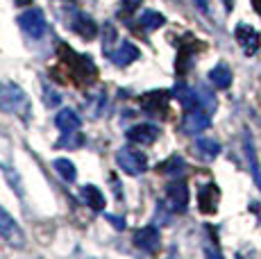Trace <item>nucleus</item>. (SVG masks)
Segmentation results:
<instances>
[{"mask_svg": "<svg viewBox=\"0 0 261 259\" xmlns=\"http://www.w3.org/2000/svg\"><path fill=\"white\" fill-rule=\"evenodd\" d=\"M59 59H62V64L68 68V75L80 84L93 82V77L98 75V68H95L93 59L89 57V55H77L71 46H66V43L59 46Z\"/></svg>", "mask_w": 261, "mask_h": 259, "instance_id": "1", "label": "nucleus"}, {"mask_svg": "<svg viewBox=\"0 0 261 259\" xmlns=\"http://www.w3.org/2000/svg\"><path fill=\"white\" fill-rule=\"evenodd\" d=\"M0 109L7 114H16L23 121L30 116V100L18 84L0 82Z\"/></svg>", "mask_w": 261, "mask_h": 259, "instance_id": "2", "label": "nucleus"}, {"mask_svg": "<svg viewBox=\"0 0 261 259\" xmlns=\"http://www.w3.org/2000/svg\"><path fill=\"white\" fill-rule=\"evenodd\" d=\"M116 164L120 166V171L127 175H141L148 168V159L141 150H132V148H120L116 152Z\"/></svg>", "mask_w": 261, "mask_h": 259, "instance_id": "3", "label": "nucleus"}, {"mask_svg": "<svg viewBox=\"0 0 261 259\" xmlns=\"http://www.w3.org/2000/svg\"><path fill=\"white\" fill-rule=\"evenodd\" d=\"M18 25L32 39H41L48 30L46 16H43V12L39 7H32V9H28V12H23L21 16H18Z\"/></svg>", "mask_w": 261, "mask_h": 259, "instance_id": "4", "label": "nucleus"}, {"mask_svg": "<svg viewBox=\"0 0 261 259\" xmlns=\"http://www.w3.org/2000/svg\"><path fill=\"white\" fill-rule=\"evenodd\" d=\"M0 237L14 248L25 246V232L21 230L16 218H14L9 212H5L3 207H0Z\"/></svg>", "mask_w": 261, "mask_h": 259, "instance_id": "5", "label": "nucleus"}, {"mask_svg": "<svg viewBox=\"0 0 261 259\" xmlns=\"http://www.w3.org/2000/svg\"><path fill=\"white\" fill-rule=\"evenodd\" d=\"M202 48V43L193 37H187L184 41H179V53H177V62H175V71L177 75H187L193 66V57L195 53Z\"/></svg>", "mask_w": 261, "mask_h": 259, "instance_id": "6", "label": "nucleus"}, {"mask_svg": "<svg viewBox=\"0 0 261 259\" xmlns=\"http://www.w3.org/2000/svg\"><path fill=\"white\" fill-rule=\"evenodd\" d=\"M168 91H150L139 98V105L150 114V116H166L168 112Z\"/></svg>", "mask_w": 261, "mask_h": 259, "instance_id": "7", "label": "nucleus"}, {"mask_svg": "<svg viewBox=\"0 0 261 259\" xmlns=\"http://www.w3.org/2000/svg\"><path fill=\"white\" fill-rule=\"evenodd\" d=\"M166 205L170 212L184 214L189 207V187L184 182H173L166 189Z\"/></svg>", "mask_w": 261, "mask_h": 259, "instance_id": "8", "label": "nucleus"}, {"mask_svg": "<svg viewBox=\"0 0 261 259\" xmlns=\"http://www.w3.org/2000/svg\"><path fill=\"white\" fill-rule=\"evenodd\" d=\"M212 125V116H209V109H189V114L184 116L182 130L187 134H200Z\"/></svg>", "mask_w": 261, "mask_h": 259, "instance_id": "9", "label": "nucleus"}, {"mask_svg": "<svg viewBox=\"0 0 261 259\" xmlns=\"http://www.w3.org/2000/svg\"><path fill=\"white\" fill-rule=\"evenodd\" d=\"M234 39L239 41V46L243 48L245 55H254L259 50V32L254 28L245 25V23L237 25V30H234Z\"/></svg>", "mask_w": 261, "mask_h": 259, "instance_id": "10", "label": "nucleus"}, {"mask_svg": "<svg viewBox=\"0 0 261 259\" xmlns=\"http://www.w3.org/2000/svg\"><path fill=\"white\" fill-rule=\"evenodd\" d=\"M159 137V127L152 125V123H139V125L127 130V139L132 143H139V146H150L154 143Z\"/></svg>", "mask_w": 261, "mask_h": 259, "instance_id": "11", "label": "nucleus"}, {"mask_svg": "<svg viewBox=\"0 0 261 259\" xmlns=\"http://www.w3.org/2000/svg\"><path fill=\"white\" fill-rule=\"evenodd\" d=\"M134 246L141 248L143 252H157L159 246H162L159 230L154 225H148V227H143V230H139L134 234Z\"/></svg>", "mask_w": 261, "mask_h": 259, "instance_id": "12", "label": "nucleus"}, {"mask_svg": "<svg viewBox=\"0 0 261 259\" xmlns=\"http://www.w3.org/2000/svg\"><path fill=\"white\" fill-rule=\"evenodd\" d=\"M218 198H220L218 187H216L214 182L204 184L198 191V209L202 214H216V209H218Z\"/></svg>", "mask_w": 261, "mask_h": 259, "instance_id": "13", "label": "nucleus"}, {"mask_svg": "<svg viewBox=\"0 0 261 259\" xmlns=\"http://www.w3.org/2000/svg\"><path fill=\"white\" fill-rule=\"evenodd\" d=\"M109 59H112L116 66H127V64H132L134 59H139V55H141V50H139L134 43H129V41H120L118 43V48L116 50H109Z\"/></svg>", "mask_w": 261, "mask_h": 259, "instance_id": "14", "label": "nucleus"}, {"mask_svg": "<svg viewBox=\"0 0 261 259\" xmlns=\"http://www.w3.org/2000/svg\"><path fill=\"white\" fill-rule=\"evenodd\" d=\"M173 98H177V102L182 105L184 109H195L200 105V98H198V91L195 89H191V87H187V84H175V89H173Z\"/></svg>", "mask_w": 261, "mask_h": 259, "instance_id": "15", "label": "nucleus"}, {"mask_svg": "<svg viewBox=\"0 0 261 259\" xmlns=\"http://www.w3.org/2000/svg\"><path fill=\"white\" fill-rule=\"evenodd\" d=\"M71 28L84 39H93L95 34H98V25H95L93 18L87 16V14H75V18L71 21Z\"/></svg>", "mask_w": 261, "mask_h": 259, "instance_id": "16", "label": "nucleus"}, {"mask_svg": "<svg viewBox=\"0 0 261 259\" xmlns=\"http://www.w3.org/2000/svg\"><path fill=\"white\" fill-rule=\"evenodd\" d=\"M243 143H245V157H248V166H250V173H252L254 182H257L259 191H261V168H259V159H257V152H254V143H252V137L245 132L243 137Z\"/></svg>", "mask_w": 261, "mask_h": 259, "instance_id": "17", "label": "nucleus"}, {"mask_svg": "<svg viewBox=\"0 0 261 259\" xmlns=\"http://www.w3.org/2000/svg\"><path fill=\"white\" fill-rule=\"evenodd\" d=\"M139 32H152V30H159L166 23V18H164V14L154 12V9H143L141 12V18H139Z\"/></svg>", "mask_w": 261, "mask_h": 259, "instance_id": "18", "label": "nucleus"}, {"mask_svg": "<svg viewBox=\"0 0 261 259\" xmlns=\"http://www.w3.org/2000/svg\"><path fill=\"white\" fill-rule=\"evenodd\" d=\"M55 125L62 130V132H71V130H80L82 118H80L73 109H62V112L55 116Z\"/></svg>", "mask_w": 261, "mask_h": 259, "instance_id": "19", "label": "nucleus"}, {"mask_svg": "<svg viewBox=\"0 0 261 259\" xmlns=\"http://www.w3.org/2000/svg\"><path fill=\"white\" fill-rule=\"evenodd\" d=\"M209 80H212L214 87L218 89H229L232 87V71H229L227 64H218L209 71Z\"/></svg>", "mask_w": 261, "mask_h": 259, "instance_id": "20", "label": "nucleus"}, {"mask_svg": "<svg viewBox=\"0 0 261 259\" xmlns=\"http://www.w3.org/2000/svg\"><path fill=\"white\" fill-rule=\"evenodd\" d=\"M82 200L87 202V205L91 207L93 212H102V209H105V196H102V191H100L98 187H93V184H87V187H82Z\"/></svg>", "mask_w": 261, "mask_h": 259, "instance_id": "21", "label": "nucleus"}, {"mask_svg": "<svg viewBox=\"0 0 261 259\" xmlns=\"http://www.w3.org/2000/svg\"><path fill=\"white\" fill-rule=\"evenodd\" d=\"M157 171H162L164 175L179 177V175H184V171H187V164H184V159L179 157V155H173V157H168L166 162L159 164Z\"/></svg>", "mask_w": 261, "mask_h": 259, "instance_id": "22", "label": "nucleus"}, {"mask_svg": "<svg viewBox=\"0 0 261 259\" xmlns=\"http://www.w3.org/2000/svg\"><path fill=\"white\" fill-rule=\"evenodd\" d=\"M195 152H198V157H202V159H207V162H212V159L218 157L220 143L214 141V139H198V141H195Z\"/></svg>", "mask_w": 261, "mask_h": 259, "instance_id": "23", "label": "nucleus"}, {"mask_svg": "<svg viewBox=\"0 0 261 259\" xmlns=\"http://www.w3.org/2000/svg\"><path fill=\"white\" fill-rule=\"evenodd\" d=\"M105 105H107V93H105V89H100L98 93L89 96V100H87V109H89V114H91L93 118H98L100 114H102Z\"/></svg>", "mask_w": 261, "mask_h": 259, "instance_id": "24", "label": "nucleus"}, {"mask_svg": "<svg viewBox=\"0 0 261 259\" xmlns=\"http://www.w3.org/2000/svg\"><path fill=\"white\" fill-rule=\"evenodd\" d=\"M53 166H55V171H57L66 182H73L75 177H77V171H75L73 162H68V159H55Z\"/></svg>", "mask_w": 261, "mask_h": 259, "instance_id": "25", "label": "nucleus"}, {"mask_svg": "<svg viewBox=\"0 0 261 259\" xmlns=\"http://www.w3.org/2000/svg\"><path fill=\"white\" fill-rule=\"evenodd\" d=\"M84 143V137L77 132V130H71V132H64V139H59L57 146H68V150H77L80 146Z\"/></svg>", "mask_w": 261, "mask_h": 259, "instance_id": "26", "label": "nucleus"}, {"mask_svg": "<svg viewBox=\"0 0 261 259\" xmlns=\"http://www.w3.org/2000/svg\"><path fill=\"white\" fill-rule=\"evenodd\" d=\"M195 91H198L200 105H207V109H209V112H212V109L216 107V100H214V96H212V93H209V91H207V89H204V87L195 89Z\"/></svg>", "mask_w": 261, "mask_h": 259, "instance_id": "27", "label": "nucleus"}, {"mask_svg": "<svg viewBox=\"0 0 261 259\" xmlns=\"http://www.w3.org/2000/svg\"><path fill=\"white\" fill-rule=\"evenodd\" d=\"M139 5H141V0H123V9H120V14H123V16H129Z\"/></svg>", "mask_w": 261, "mask_h": 259, "instance_id": "28", "label": "nucleus"}, {"mask_svg": "<svg viewBox=\"0 0 261 259\" xmlns=\"http://www.w3.org/2000/svg\"><path fill=\"white\" fill-rule=\"evenodd\" d=\"M57 102H59V96L55 91H48V87H46V105L48 107H55Z\"/></svg>", "mask_w": 261, "mask_h": 259, "instance_id": "29", "label": "nucleus"}, {"mask_svg": "<svg viewBox=\"0 0 261 259\" xmlns=\"http://www.w3.org/2000/svg\"><path fill=\"white\" fill-rule=\"evenodd\" d=\"M107 218H109V221L114 223V227H116V230H123V227H125V221H123V218H118V216H112V214H107Z\"/></svg>", "mask_w": 261, "mask_h": 259, "instance_id": "30", "label": "nucleus"}, {"mask_svg": "<svg viewBox=\"0 0 261 259\" xmlns=\"http://www.w3.org/2000/svg\"><path fill=\"white\" fill-rule=\"evenodd\" d=\"M252 7H254V9H257V14H259V16H261V0H252Z\"/></svg>", "mask_w": 261, "mask_h": 259, "instance_id": "31", "label": "nucleus"}, {"mask_svg": "<svg viewBox=\"0 0 261 259\" xmlns=\"http://www.w3.org/2000/svg\"><path fill=\"white\" fill-rule=\"evenodd\" d=\"M16 5H32V0H16Z\"/></svg>", "mask_w": 261, "mask_h": 259, "instance_id": "32", "label": "nucleus"}, {"mask_svg": "<svg viewBox=\"0 0 261 259\" xmlns=\"http://www.w3.org/2000/svg\"><path fill=\"white\" fill-rule=\"evenodd\" d=\"M198 3H200V7H202V9L207 7V5H204V3H207V0H198Z\"/></svg>", "mask_w": 261, "mask_h": 259, "instance_id": "33", "label": "nucleus"}]
</instances>
